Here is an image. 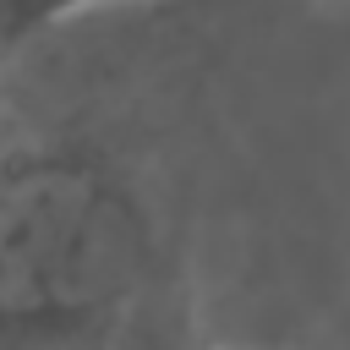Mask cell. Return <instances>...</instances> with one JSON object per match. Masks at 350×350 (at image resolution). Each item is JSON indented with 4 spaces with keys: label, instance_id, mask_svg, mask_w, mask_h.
Returning a JSON list of instances; mask_svg holds the SVG:
<instances>
[{
    "label": "cell",
    "instance_id": "cell-1",
    "mask_svg": "<svg viewBox=\"0 0 350 350\" xmlns=\"http://www.w3.org/2000/svg\"><path fill=\"white\" fill-rule=\"evenodd\" d=\"M93 5H104V0H0V55L11 60L38 33H49V27H60Z\"/></svg>",
    "mask_w": 350,
    "mask_h": 350
},
{
    "label": "cell",
    "instance_id": "cell-2",
    "mask_svg": "<svg viewBox=\"0 0 350 350\" xmlns=\"http://www.w3.org/2000/svg\"><path fill=\"white\" fill-rule=\"evenodd\" d=\"M5 66H11V60H5V55H0V71H5Z\"/></svg>",
    "mask_w": 350,
    "mask_h": 350
}]
</instances>
